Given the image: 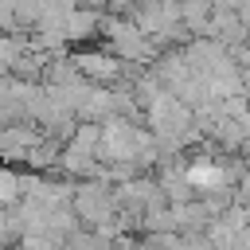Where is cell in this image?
<instances>
[{"label": "cell", "instance_id": "1", "mask_svg": "<svg viewBox=\"0 0 250 250\" xmlns=\"http://www.w3.org/2000/svg\"><path fill=\"white\" fill-rule=\"evenodd\" d=\"M113 207H117V199L109 195V188H102V184H90V188H78V195H74V215L78 219H86V223H105V219H113Z\"/></svg>", "mask_w": 250, "mask_h": 250}, {"label": "cell", "instance_id": "2", "mask_svg": "<svg viewBox=\"0 0 250 250\" xmlns=\"http://www.w3.org/2000/svg\"><path fill=\"white\" fill-rule=\"evenodd\" d=\"M78 74H102V78H117V74H121V62H117V59H94V55H82V59H78Z\"/></svg>", "mask_w": 250, "mask_h": 250}, {"label": "cell", "instance_id": "3", "mask_svg": "<svg viewBox=\"0 0 250 250\" xmlns=\"http://www.w3.org/2000/svg\"><path fill=\"white\" fill-rule=\"evenodd\" d=\"M16 199H20L16 176H12V172H0V203H16Z\"/></svg>", "mask_w": 250, "mask_h": 250}]
</instances>
